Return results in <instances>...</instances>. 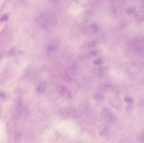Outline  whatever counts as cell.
Masks as SVG:
<instances>
[{
    "instance_id": "6da1fadb",
    "label": "cell",
    "mask_w": 144,
    "mask_h": 143,
    "mask_svg": "<svg viewBox=\"0 0 144 143\" xmlns=\"http://www.w3.org/2000/svg\"><path fill=\"white\" fill-rule=\"evenodd\" d=\"M59 113L62 116L67 118H78L81 114L79 110L73 106L62 107L60 110Z\"/></svg>"
},
{
    "instance_id": "7a4b0ae2",
    "label": "cell",
    "mask_w": 144,
    "mask_h": 143,
    "mask_svg": "<svg viewBox=\"0 0 144 143\" xmlns=\"http://www.w3.org/2000/svg\"><path fill=\"white\" fill-rule=\"evenodd\" d=\"M102 118L108 123H113L115 120V116L112 111L108 108H103L101 111Z\"/></svg>"
},
{
    "instance_id": "8992f818",
    "label": "cell",
    "mask_w": 144,
    "mask_h": 143,
    "mask_svg": "<svg viewBox=\"0 0 144 143\" xmlns=\"http://www.w3.org/2000/svg\"><path fill=\"white\" fill-rule=\"evenodd\" d=\"M9 16H10V15L9 14H5V15H4L0 20L1 21H8L9 20Z\"/></svg>"
},
{
    "instance_id": "ba28073f",
    "label": "cell",
    "mask_w": 144,
    "mask_h": 143,
    "mask_svg": "<svg viewBox=\"0 0 144 143\" xmlns=\"http://www.w3.org/2000/svg\"><path fill=\"white\" fill-rule=\"evenodd\" d=\"M124 100L125 101V102L127 103H132V102L133 101V100L129 97H126V98H125Z\"/></svg>"
},
{
    "instance_id": "277c9868",
    "label": "cell",
    "mask_w": 144,
    "mask_h": 143,
    "mask_svg": "<svg viewBox=\"0 0 144 143\" xmlns=\"http://www.w3.org/2000/svg\"><path fill=\"white\" fill-rule=\"evenodd\" d=\"M94 98L98 101H102L104 99V97L103 94L99 92L96 91L94 94Z\"/></svg>"
},
{
    "instance_id": "9c48e42d",
    "label": "cell",
    "mask_w": 144,
    "mask_h": 143,
    "mask_svg": "<svg viewBox=\"0 0 144 143\" xmlns=\"http://www.w3.org/2000/svg\"><path fill=\"white\" fill-rule=\"evenodd\" d=\"M102 62V61L100 59H98L97 60H96L95 61V64L96 65H99L100 64V63H101Z\"/></svg>"
},
{
    "instance_id": "30bf717a",
    "label": "cell",
    "mask_w": 144,
    "mask_h": 143,
    "mask_svg": "<svg viewBox=\"0 0 144 143\" xmlns=\"http://www.w3.org/2000/svg\"><path fill=\"white\" fill-rule=\"evenodd\" d=\"M0 97L2 98H4L5 97V95L3 92H0Z\"/></svg>"
},
{
    "instance_id": "8fae6325",
    "label": "cell",
    "mask_w": 144,
    "mask_h": 143,
    "mask_svg": "<svg viewBox=\"0 0 144 143\" xmlns=\"http://www.w3.org/2000/svg\"><path fill=\"white\" fill-rule=\"evenodd\" d=\"M141 141L142 142V143H144V135L143 136H142L141 138Z\"/></svg>"
},
{
    "instance_id": "5b68a950",
    "label": "cell",
    "mask_w": 144,
    "mask_h": 143,
    "mask_svg": "<svg viewBox=\"0 0 144 143\" xmlns=\"http://www.w3.org/2000/svg\"><path fill=\"white\" fill-rule=\"evenodd\" d=\"M46 89V85L44 83H41L37 88V90L39 93H43L45 91Z\"/></svg>"
},
{
    "instance_id": "3957f363",
    "label": "cell",
    "mask_w": 144,
    "mask_h": 143,
    "mask_svg": "<svg viewBox=\"0 0 144 143\" xmlns=\"http://www.w3.org/2000/svg\"><path fill=\"white\" fill-rule=\"evenodd\" d=\"M57 90L58 94L63 98L65 99H70L71 98V93L65 86L62 85L58 86Z\"/></svg>"
},
{
    "instance_id": "52a82bcc",
    "label": "cell",
    "mask_w": 144,
    "mask_h": 143,
    "mask_svg": "<svg viewBox=\"0 0 144 143\" xmlns=\"http://www.w3.org/2000/svg\"><path fill=\"white\" fill-rule=\"evenodd\" d=\"M135 8H134L131 7L127 9V13L128 14H132L134 12V11H135Z\"/></svg>"
}]
</instances>
